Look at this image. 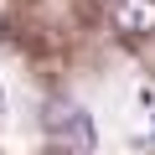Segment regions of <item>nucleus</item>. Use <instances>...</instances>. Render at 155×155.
I'll return each mask as SVG.
<instances>
[{"label":"nucleus","mask_w":155,"mask_h":155,"mask_svg":"<svg viewBox=\"0 0 155 155\" xmlns=\"http://www.w3.org/2000/svg\"><path fill=\"white\" fill-rule=\"evenodd\" d=\"M41 124H47V134H52L67 155H93V150H98V129H93V119L83 114V104H72V98H47Z\"/></svg>","instance_id":"obj_1"},{"label":"nucleus","mask_w":155,"mask_h":155,"mask_svg":"<svg viewBox=\"0 0 155 155\" xmlns=\"http://www.w3.org/2000/svg\"><path fill=\"white\" fill-rule=\"evenodd\" d=\"M114 26L124 36H150L155 31V0H119L114 5Z\"/></svg>","instance_id":"obj_2"},{"label":"nucleus","mask_w":155,"mask_h":155,"mask_svg":"<svg viewBox=\"0 0 155 155\" xmlns=\"http://www.w3.org/2000/svg\"><path fill=\"white\" fill-rule=\"evenodd\" d=\"M0 36H5V21H0Z\"/></svg>","instance_id":"obj_3"}]
</instances>
